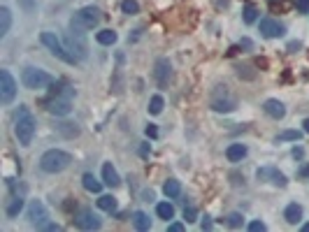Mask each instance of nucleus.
<instances>
[{
    "instance_id": "ea45409f",
    "label": "nucleus",
    "mask_w": 309,
    "mask_h": 232,
    "mask_svg": "<svg viewBox=\"0 0 309 232\" xmlns=\"http://www.w3.org/2000/svg\"><path fill=\"white\" fill-rule=\"evenodd\" d=\"M149 153H151V146H149V144H142L140 146V156H142V158H147Z\"/></svg>"
},
{
    "instance_id": "e433bc0d",
    "label": "nucleus",
    "mask_w": 309,
    "mask_h": 232,
    "mask_svg": "<svg viewBox=\"0 0 309 232\" xmlns=\"http://www.w3.org/2000/svg\"><path fill=\"white\" fill-rule=\"evenodd\" d=\"M144 133H147V137H149V139H156V137H158V128H156L154 123H149Z\"/></svg>"
},
{
    "instance_id": "f704fd0d",
    "label": "nucleus",
    "mask_w": 309,
    "mask_h": 232,
    "mask_svg": "<svg viewBox=\"0 0 309 232\" xmlns=\"http://www.w3.org/2000/svg\"><path fill=\"white\" fill-rule=\"evenodd\" d=\"M249 232H265V223L263 221H251L249 223Z\"/></svg>"
},
{
    "instance_id": "39448f33",
    "label": "nucleus",
    "mask_w": 309,
    "mask_h": 232,
    "mask_svg": "<svg viewBox=\"0 0 309 232\" xmlns=\"http://www.w3.org/2000/svg\"><path fill=\"white\" fill-rule=\"evenodd\" d=\"M21 84L26 88H30V91H37V88H44L47 84H51V77L44 70H40V67L30 65L21 72Z\"/></svg>"
},
{
    "instance_id": "de8ad7c7",
    "label": "nucleus",
    "mask_w": 309,
    "mask_h": 232,
    "mask_svg": "<svg viewBox=\"0 0 309 232\" xmlns=\"http://www.w3.org/2000/svg\"><path fill=\"white\" fill-rule=\"evenodd\" d=\"M303 230H305V232H309V223H307V226H303Z\"/></svg>"
},
{
    "instance_id": "7c9ffc66",
    "label": "nucleus",
    "mask_w": 309,
    "mask_h": 232,
    "mask_svg": "<svg viewBox=\"0 0 309 232\" xmlns=\"http://www.w3.org/2000/svg\"><path fill=\"white\" fill-rule=\"evenodd\" d=\"M121 9H123V14H137L140 12V5H137V0H123Z\"/></svg>"
},
{
    "instance_id": "9b49d317",
    "label": "nucleus",
    "mask_w": 309,
    "mask_h": 232,
    "mask_svg": "<svg viewBox=\"0 0 309 232\" xmlns=\"http://www.w3.org/2000/svg\"><path fill=\"white\" fill-rule=\"evenodd\" d=\"M47 112L54 114V116H67V114L72 112V107H70V98L65 95H56V98L47 100Z\"/></svg>"
},
{
    "instance_id": "72a5a7b5",
    "label": "nucleus",
    "mask_w": 309,
    "mask_h": 232,
    "mask_svg": "<svg viewBox=\"0 0 309 232\" xmlns=\"http://www.w3.org/2000/svg\"><path fill=\"white\" fill-rule=\"evenodd\" d=\"M19 5L23 12H35L37 9V0H19Z\"/></svg>"
},
{
    "instance_id": "20e7f679",
    "label": "nucleus",
    "mask_w": 309,
    "mask_h": 232,
    "mask_svg": "<svg viewBox=\"0 0 309 232\" xmlns=\"http://www.w3.org/2000/svg\"><path fill=\"white\" fill-rule=\"evenodd\" d=\"M40 42L44 46H47L49 51L54 53L56 58H61V60H65V63H77V58H74L72 53L67 51V46L63 44L58 37H56V33H49V30H44V33L40 35Z\"/></svg>"
},
{
    "instance_id": "423d86ee",
    "label": "nucleus",
    "mask_w": 309,
    "mask_h": 232,
    "mask_svg": "<svg viewBox=\"0 0 309 232\" xmlns=\"http://www.w3.org/2000/svg\"><path fill=\"white\" fill-rule=\"evenodd\" d=\"M67 51L72 53L77 60H84L86 58V53H88V46H86V40H84V33L81 30H74L72 28V33L67 35Z\"/></svg>"
},
{
    "instance_id": "ddd939ff",
    "label": "nucleus",
    "mask_w": 309,
    "mask_h": 232,
    "mask_svg": "<svg viewBox=\"0 0 309 232\" xmlns=\"http://www.w3.org/2000/svg\"><path fill=\"white\" fill-rule=\"evenodd\" d=\"M261 33L265 37H282L286 33V26L275 19H261Z\"/></svg>"
},
{
    "instance_id": "a878e982",
    "label": "nucleus",
    "mask_w": 309,
    "mask_h": 232,
    "mask_svg": "<svg viewBox=\"0 0 309 232\" xmlns=\"http://www.w3.org/2000/svg\"><path fill=\"white\" fill-rule=\"evenodd\" d=\"M116 198H112V195H100V200H98V209H102V212H109L114 214L116 212Z\"/></svg>"
},
{
    "instance_id": "1a4fd4ad",
    "label": "nucleus",
    "mask_w": 309,
    "mask_h": 232,
    "mask_svg": "<svg viewBox=\"0 0 309 232\" xmlns=\"http://www.w3.org/2000/svg\"><path fill=\"white\" fill-rule=\"evenodd\" d=\"M74 223L81 228V230H100V219L93 214V209H81L77 216H74Z\"/></svg>"
},
{
    "instance_id": "4be33fe9",
    "label": "nucleus",
    "mask_w": 309,
    "mask_h": 232,
    "mask_svg": "<svg viewBox=\"0 0 309 232\" xmlns=\"http://www.w3.org/2000/svg\"><path fill=\"white\" fill-rule=\"evenodd\" d=\"M12 26V12L7 7H0V37H5Z\"/></svg>"
},
{
    "instance_id": "cd10ccee",
    "label": "nucleus",
    "mask_w": 309,
    "mask_h": 232,
    "mask_svg": "<svg viewBox=\"0 0 309 232\" xmlns=\"http://www.w3.org/2000/svg\"><path fill=\"white\" fill-rule=\"evenodd\" d=\"M163 107H165V100H163V95H154V98L149 100V114H161Z\"/></svg>"
},
{
    "instance_id": "4c0bfd02",
    "label": "nucleus",
    "mask_w": 309,
    "mask_h": 232,
    "mask_svg": "<svg viewBox=\"0 0 309 232\" xmlns=\"http://www.w3.org/2000/svg\"><path fill=\"white\" fill-rule=\"evenodd\" d=\"M42 230H51V232H58V230H61V226H58V223H42Z\"/></svg>"
},
{
    "instance_id": "4468645a",
    "label": "nucleus",
    "mask_w": 309,
    "mask_h": 232,
    "mask_svg": "<svg viewBox=\"0 0 309 232\" xmlns=\"http://www.w3.org/2000/svg\"><path fill=\"white\" fill-rule=\"evenodd\" d=\"M23 209V193H12V198L7 200V205H5V214H7V219H16L19 216V212Z\"/></svg>"
},
{
    "instance_id": "393cba45",
    "label": "nucleus",
    "mask_w": 309,
    "mask_h": 232,
    "mask_svg": "<svg viewBox=\"0 0 309 232\" xmlns=\"http://www.w3.org/2000/svg\"><path fill=\"white\" fill-rule=\"evenodd\" d=\"M163 193H165L168 198H179V195H182V184L177 179H168L163 184Z\"/></svg>"
},
{
    "instance_id": "c756f323",
    "label": "nucleus",
    "mask_w": 309,
    "mask_h": 232,
    "mask_svg": "<svg viewBox=\"0 0 309 232\" xmlns=\"http://www.w3.org/2000/svg\"><path fill=\"white\" fill-rule=\"evenodd\" d=\"M256 16H258V9H256V5L247 2V5H244V23H254Z\"/></svg>"
},
{
    "instance_id": "f8f14e48",
    "label": "nucleus",
    "mask_w": 309,
    "mask_h": 232,
    "mask_svg": "<svg viewBox=\"0 0 309 232\" xmlns=\"http://www.w3.org/2000/svg\"><path fill=\"white\" fill-rule=\"evenodd\" d=\"M28 221H30L33 226H42V223L47 221V207L42 205L40 200H33V202L28 205Z\"/></svg>"
},
{
    "instance_id": "f3484780",
    "label": "nucleus",
    "mask_w": 309,
    "mask_h": 232,
    "mask_svg": "<svg viewBox=\"0 0 309 232\" xmlns=\"http://www.w3.org/2000/svg\"><path fill=\"white\" fill-rule=\"evenodd\" d=\"M102 181H105V186H109V188H116V186L121 184V177H119V172L114 170L112 163H105V165H102Z\"/></svg>"
},
{
    "instance_id": "a19ab883",
    "label": "nucleus",
    "mask_w": 309,
    "mask_h": 232,
    "mask_svg": "<svg viewBox=\"0 0 309 232\" xmlns=\"http://www.w3.org/2000/svg\"><path fill=\"white\" fill-rule=\"evenodd\" d=\"M168 230H170V232H184V226H182V223H172Z\"/></svg>"
},
{
    "instance_id": "2eb2a0df",
    "label": "nucleus",
    "mask_w": 309,
    "mask_h": 232,
    "mask_svg": "<svg viewBox=\"0 0 309 232\" xmlns=\"http://www.w3.org/2000/svg\"><path fill=\"white\" fill-rule=\"evenodd\" d=\"M263 109H265V114H268V116H272V119H277V121L286 116V107H284V102H279V100H275V98L265 100Z\"/></svg>"
},
{
    "instance_id": "0eeeda50",
    "label": "nucleus",
    "mask_w": 309,
    "mask_h": 232,
    "mask_svg": "<svg viewBox=\"0 0 309 232\" xmlns=\"http://www.w3.org/2000/svg\"><path fill=\"white\" fill-rule=\"evenodd\" d=\"M16 95V81L9 70H0V100L2 105H9Z\"/></svg>"
},
{
    "instance_id": "49530a36",
    "label": "nucleus",
    "mask_w": 309,
    "mask_h": 232,
    "mask_svg": "<svg viewBox=\"0 0 309 232\" xmlns=\"http://www.w3.org/2000/svg\"><path fill=\"white\" fill-rule=\"evenodd\" d=\"M144 200H154V193H151V191H144Z\"/></svg>"
},
{
    "instance_id": "c9c22d12",
    "label": "nucleus",
    "mask_w": 309,
    "mask_h": 232,
    "mask_svg": "<svg viewBox=\"0 0 309 232\" xmlns=\"http://www.w3.org/2000/svg\"><path fill=\"white\" fill-rule=\"evenodd\" d=\"M296 5L300 14H309V0H296Z\"/></svg>"
},
{
    "instance_id": "dca6fc26",
    "label": "nucleus",
    "mask_w": 309,
    "mask_h": 232,
    "mask_svg": "<svg viewBox=\"0 0 309 232\" xmlns=\"http://www.w3.org/2000/svg\"><path fill=\"white\" fill-rule=\"evenodd\" d=\"M237 107V102H235V98H228V95H226V98H219V95H214V100H212V109H214V112H219V114H228V112H233V109H235Z\"/></svg>"
},
{
    "instance_id": "6ab92c4d",
    "label": "nucleus",
    "mask_w": 309,
    "mask_h": 232,
    "mask_svg": "<svg viewBox=\"0 0 309 232\" xmlns=\"http://www.w3.org/2000/svg\"><path fill=\"white\" fill-rule=\"evenodd\" d=\"M249 149L244 144H230L228 149H226V158L230 160V163H240L242 158H247Z\"/></svg>"
},
{
    "instance_id": "c03bdc74",
    "label": "nucleus",
    "mask_w": 309,
    "mask_h": 232,
    "mask_svg": "<svg viewBox=\"0 0 309 232\" xmlns=\"http://www.w3.org/2000/svg\"><path fill=\"white\" fill-rule=\"evenodd\" d=\"M289 49H291V51H296V49H300V42H291V44H289Z\"/></svg>"
},
{
    "instance_id": "58836bf2",
    "label": "nucleus",
    "mask_w": 309,
    "mask_h": 232,
    "mask_svg": "<svg viewBox=\"0 0 309 232\" xmlns=\"http://www.w3.org/2000/svg\"><path fill=\"white\" fill-rule=\"evenodd\" d=\"M291 153H293V158H298V160L305 158V149H303V146H296V149H293Z\"/></svg>"
},
{
    "instance_id": "412c9836",
    "label": "nucleus",
    "mask_w": 309,
    "mask_h": 232,
    "mask_svg": "<svg viewBox=\"0 0 309 232\" xmlns=\"http://www.w3.org/2000/svg\"><path fill=\"white\" fill-rule=\"evenodd\" d=\"M95 40H98V44H102V46H112L116 40H119V35H116L112 28H105V30H100V33H95Z\"/></svg>"
},
{
    "instance_id": "a18cd8bd",
    "label": "nucleus",
    "mask_w": 309,
    "mask_h": 232,
    "mask_svg": "<svg viewBox=\"0 0 309 232\" xmlns=\"http://www.w3.org/2000/svg\"><path fill=\"white\" fill-rule=\"evenodd\" d=\"M303 128H305V133L309 135V119H305V121H303Z\"/></svg>"
},
{
    "instance_id": "9d476101",
    "label": "nucleus",
    "mask_w": 309,
    "mask_h": 232,
    "mask_svg": "<svg viewBox=\"0 0 309 232\" xmlns=\"http://www.w3.org/2000/svg\"><path fill=\"white\" fill-rule=\"evenodd\" d=\"M256 177H258V181H270V184L279 186V188H284V186H286V177H284L277 167H258Z\"/></svg>"
},
{
    "instance_id": "473e14b6",
    "label": "nucleus",
    "mask_w": 309,
    "mask_h": 232,
    "mask_svg": "<svg viewBox=\"0 0 309 232\" xmlns=\"http://www.w3.org/2000/svg\"><path fill=\"white\" fill-rule=\"evenodd\" d=\"M242 223H244V216H242V214L233 212V214L228 216V226H230V228H242Z\"/></svg>"
},
{
    "instance_id": "37998d69",
    "label": "nucleus",
    "mask_w": 309,
    "mask_h": 232,
    "mask_svg": "<svg viewBox=\"0 0 309 232\" xmlns=\"http://www.w3.org/2000/svg\"><path fill=\"white\" fill-rule=\"evenodd\" d=\"M298 174H300V177H309V165H305V167H303V170H300V172H298Z\"/></svg>"
},
{
    "instance_id": "aec40b11",
    "label": "nucleus",
    "mask_w": 309,
    "mask_h": 232,
    "mask_svg": "<svg viewBox=\"0 0 309 232\" xmlns=\"http://www.w3.org/2000/svg\"><path fill=\"white\" fill-rule=\"evenodd\" d=\"M133 226H135V230L147 232V230H151V219H149L144 212H135L133 214Z\"/></svg>"
},
{
    "instance_id": "7ed1b4c3",
    "label": "nucleus",
    "mask_w": 309,
    "mask_h": 232,
    "mask_svg": "<svg viewBox=\"0 0 309 232\" xmlns=\"http://www.w3.org/2000/svg\"><path fill=\"white\" fill-rule=\"evenodd\" d=\"M98 23H100V9H98V7H81L79 12L70 19V28L81 30V33L93 30Z\"/></svg>"
},
{
    "instance_id": "6e6552de",
    "label": "nucleus",
    "mask_w": 309,
    "mask_h": 232,
    "mask_svg": "<svg viewBox=\"0 0 309 232\" xmlns=\"http://www.w3.org/2000/svg\"><path fill=\"white\" fill-rule=\"evenodd\" d=\"M154 77H156V84L161 88H165L172 79V65H170L168 58H158L154 65Z\"/></svg>"
},
{
    "instance_id": "f03ea898",
    "label": "nucleus",
    "mask_w": 309,
    "mask_h": 232,
    "mask_svg": "<svg viewBox=\"0 0 309 232\" xmlns=\"http://www.w3.org/2000/svg\"><path fill=\"white\" fill-rule=\"evenodd\" d=\"M70 163H72V156L61 151V149H49V151L42 153V158H40L42 172H47V174L63 172L65 167H70Z\"/></svg>"
},
{
    "instance_id": "a211bd4d",
    "label": "nucleus",
    "mask_w": 309,
    "mask_h": 232,
    "mask_svg": "<svg viewBox=\"0 0 309 232\" xmlns=\"http://www.w3.org/2000/svg\"><path fill=\"white\" fill-rule=\"evenodd\" d=\"M284 219H286V223H291V226H298V223L303 221V207L298 205V202H291V205L284 209Z\"/></svg>"
},
{
    "instance_id": "f257e3e1",
    "label": "nucleus",
    "mask_w": 309,
    "mask_h": 232,
    "mask_svg": "<svg viewBox=\"0 0 309 232\" xmlns=\"http://www.w3.org/2000/svg\"><path fill=\"white\" fill-rule=\"evenodd\" d=\"M35 128H37V123H35V116L30 114V109L28 107H19L16 121H14V135H16L21 146H30V142L35 137Z\"/></svg>"
},
{
    "instance_id": "c85d7f7f",
    "label": "nucleus",
    "mask_w": 309,
    "mask_h": 232,
    "mask_svg": "<svg viewBox=\"0 0 309 232\" xmlns=\"http://www.w3.org/2000/svg\"><path fill=\"white\" fill-rule=\"evenodd\" d=\"M300 137L303 135L298 133V130H284V133H279L277 135V142H300Z\"/></svg>"
},
{
    "instance_id": "5701e85b",
    "label": "nucleus",
    "mask_w": 309,
    "mask_h": 232,
    "mask_svg": "<svg viewBox=\"0 0 309 232\" xmlns=\"http://www.w3.org/2000/svg\"><path fill=\"white\" fill-rule=\"evenodd\" d=\"M156 214H158V219H163V221H172L175 219V207L170 205V202H158V205H156Z\"/></svg>"
},
{
    "instance_id": "bb28decb",
    "label": "nucleus",
    "mask_w": 309,
    "mask_h": 232,
    "mask_svg": "<svg viewBox=\"0 0 309 232\" xmlns=\"http://www.w3.org/2000/svg\"><path fill=\"white\" fill-rule=\"evenodd\" d=\"M58 133L65 135V137H77L79 135V128H77V123H58Z\"/></svg>"
},
{
    "instance_id": "b1692460",
    "label": "nucleus",
    "mask_w": 309,
    "mask_h": 232,
    "mask_svg": "<svg viewBox=\"0 0 309 232\" xmlns=\"http://www.w3.org/2000/svg\"><path fill=\"white\" fill-rule=\"evenodd\" d=\"M81 184H84V188H86L88 193H100L102 191V184L95 179L91 172H86L84 177H81Z\"/></svg>"
},
{
    "instance_id": "2f4dec72",
    "label": "nucleus",
    "mask_w": 309,
    "mask_h": 232,
    "mask_svg": "<svg viewBox=\"0 0 309 232\" xmlns=\"http://www.w3.org/2000/svg\"><path fill=\"white\" fill-rule=\"evenodd\" d=\"M184 219H186V223H195L198 221V209L195 207H184Z\"/></svg>"
},
{
    "instance_id": "79ce46f5",
    "label": "nucleus",
    "mask_w": 309,
    "mask_h": 232,
    "mask_svg": "<svg viewBox=\"0 0 309 232\" xmlns=\"http://www.w3.org/2000/svg\"><path fill=\"white\" fill-rule=\"evenodd\" d=\"M202 230H212V221H209V216H205V221H202Z\"/></svg>"
}]
</instances>
